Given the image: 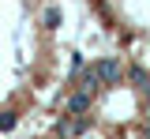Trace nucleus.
<instances>
[{"label": "nucleus", "instance_id": "nucleus-1", "mask_svg": "<svg viewBox=\"0 0 150 139\" xmlns=\"http://www.w3.org/2000/svg\"><path fill=\"white\" fill-rule=\"evenodd\" d=\"M94 72H98L101 87H112V83L124 79V68H120V60H116V57H101L98 64H94Z\"/></svg>", "mask_w": 150, "mask_h": 139}, {"label": "nucleus", "instance_id": "nucleus-2", "mask_svg": "<svg viewBox=\"0 0 150 139\" xmlns=\"http://www.w3.org/2000/svg\"><path fill=\"white\" fill-rule=\"evenodd\" d=\"M71 79H75V90H86V94H98V90H101V79H98V72H94L90 64H86L83 72H75Z\"/></svg>", "mask_w": 150, "mask_h": 139}, {"label": "nucleus", "instance_id": "nucleus-3", "mask_svg": "<svg viewBox=\"0 0 150 139\" xmlns=\"http://www.w3.org/2000/svg\"><path fill=\"white\" fill-rule=\"evenodd\" d=\"M128 83L139 90V98L150 101V72H146V68H139V64H135V68H128Z\"/></svg>", "mask_w": 150, "mask_h": 139}, {"label": "nucleus", "instance_id": "nucleus-4", "mask_svg": "<svg viewBox=\"0 0 150 139\" xmlns=\"http://www.w3.org/2000/svg\"><path fill=\"white\" fill-rule=\"evenodd\" d=\"M94 105V94H86V90H71V98H68V113H86Z\"/></svg>", "mask_w": 150, "mask_h": 139}, {"label": "nucleus", "instance_id": "nucleus-5", "mask_svg": "<svg viewBox=\"0 0 150 139\" xmlns=\"http://www.w3.org/2000/svg\"><path fill=\"white\" fill-rule=\"evenodd\" d=\"M41 19H45V26H49V30H53V26H60V8H45V15H41Z\"/></svg>", "mask_w": 150, "mask_h": 139}, {"label": "nucleus", "instance_id": "nucleus-6", "mask_svg": "<svg viewBox=\"0 0 150 139\" xmlns=\"http://www.w3.org/2000/svg\"><path fill=\"white\" fill-rule=\"evenodd\" d=\"M15 128V113H0V132H11Z\"/></svg>", "mask_w": 150, "mask_h": 139}]
</instances>
